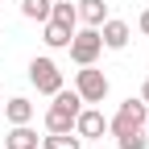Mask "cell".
<instances>
[{
    "label": "cell",
    "mask_w": 149,
    "mask_h": 149,
    "mask_svg": "<svg viewBox=\"0 0 149 149\" xmlns=\"http://www.w3.org/2000/svg\"><path fill=\"white\" fill-rule=\"evenodd\" d=\"M74 133H79L83 141H104L108 133V120L100 108H79V116H74Z\"/></svg>",
    "instance_id": "cell-5"
},
{
    "label": "cell",
    "mask_w": 149,
    "mask_h": 149,
    "mask_svg": "<svg viewBox=\"0 0 149 149\" xmlns=\"http://www.w3.org/2000/svg\"><path fill=\"white\" fill-rule=\"evenodd\" d=\"M145 133H149V120H145Z\"/></svg>",
    "instance_id": "cell-17"
},
{
    "label": "cell",
    "mask_w": 149,
    "mask_h": 149,
    "mask_svg": "<svg viewBox=\"0 0 149 149\" xmlns=\"http://www.w3.org/2000/svg\"><path fill=\"white\" fill-rule=\"evenodd\" d=\"M74 13H79L83 25L100 29V25L108 21V0H74Z\"/></svg>",
    "instance_id": "cell-7"
},
{
    "label": "cell",
    "mask_w": 149,
    "mask_h": 149,
    "mask_svg": "<svg viewBox=\"0 0 149 149\" xmlns=\"http://www.w3.org/2000/svg\"><path fill=\"white\" fill-rule=\"evenodd\" d=\"M50 17H54V21H62V25H79V13H74V4H70V0H54V4H50ZM50 17H46V21H50Z\"/></svg>",
    "instance_id": "cell-12"
},
{
    "label": "cell",
    "mask_w": 149,
    "mask_h": 149,
    "mask_svg": "<svg viewBox=\"0 0 149 149\" xmlns=\"http://www.w3.org/2000/svg\"><path fill=\"white\" fill-rule=\"evenodd\" d=\"M70 25H62V21H54V17H50V21H46V37H42V42L50 46V50H66L70 46Z\"/></svg>",
    "instance_id": "cell-9"
},
{
    "label": "cell",
    "mask_w": 149,
    "mask_h": 149,
    "mask_svg": "<svg viewBox=\"0 0 149 149\" xmlns=\"http://www.w3.org/2000/svg\"><path fill=\"white\" fill-rule=\"evenodd\" d=\"M4 149H42V137L29 124H13V133L4 137Z\"/></svg>",
    "instance_id": "cell-8"
},
{
    "label": "cell",
    "mask_w": 149,
    "mask_h": 149,
    "mask_svg": "<svg viewBox=\"0 0 149 149\" xmlns=\"http://www.w3.org/2000/svg\"><path fill=\"white\" fill-rule=\"evenodd\" d=\"M141 100H145V104H149V79H145V83H141Z\"/></svg>",
    "instance_id": "cell-16"
},
{
    "label": "cell",
    "mask_w": 149,
    "mask_h": 149,
    "mask_svg": "<svg viewBox=\"0 0 149 149\" xmlns=\"http://www.w3.org/2000/svg\"><path fill=\"white\" fill-rule=\"evenodd\" d=\"M29 83L37 87V95H54V91L62 87V70L54 58H33L29 62Z\"/></svg>",
    "instance_id": "cell-4"
},
{
    "label": "cell",
    "mask_w": 149,
    "mask_h": 149,
    "mask_svg": "<svg viewBox=\"0 0 149 149\" xmlns=\"http://www.w3.org/2000/svg\"><path fill=\"white\" fill-rule=\"evenodd\" d=\"M116 145L120 149H149V137H145V128H133V133H120Z\"/></svg>",
    "instance_id": "cell-14"
},
{
    "label": "cell",
    "mask_w": 149,
    "mask_h": 149,
    "mask_svg": "<svg viewBox=\"0 0 149 149\" xmlns=\"http://www.w3.org/2000/svg\"><path fill=\"white\" fill-rule=\"evenodd\" d=\"M42 149H83V137L74 133V128H70V133H46L42 137Z\"/></svg>",
    "instance_id": "cell-11"
},
{
    "label": "cell",
    "mask_w": 149,
    "mask_h": 149,
    "mask_svg": "<svg viewBox=\"0 0 149 149\" xmlns=\"http://www.w3.org/2000/svg\"><path fill=\"white\" fill-rule=\"evenodd\" d=\"M100 42H104V50H124L128 42H133V29H128V21H108L100 25Z\"/></svg>",
    "instance_id": "cell-6"
},
{
    "label": "cell",
    "mask_w": 149,
    "mask_h": 149,
    "mask_svg": "<svg viewBox=\"0 0 149 149\" xmlns=\"http://www.w3.org/2000/svg\"><path fill=\"white\" fill-rule=\"evenodd\" d=\"M108 87H112V83H108V74L95 70V62L74 70V91H79V100H83V104H104V100H108Z\"/></svg>",
    "instance_id": "cell-2"
},
{
    "label": "cell",
    "mask_w": 149,
    "mask_h": 149,
    "mask_svg": "<svg viewBox=\"0 0 149 149\" xmlns=\"http://www.w3.org/2000/svg\"><path fill=\"white\" fill-rule=\"evenodd\" d=\"M33 112H37V108H33L25 95H13V100L4 104V116H8V124H29V120H33Z\"/></svg>",
    "instance_id": "cell-10"
},
{
    "label": "cell",
    "mask_w": 149,
    "mask_h": 149,
    "mask_svg": "<svg viewBox=\"0 0 149 149\" xmlns=\"http://www.w3.org/2000/svg\"><path fill=\"white\" fill-rule=\"evenodd\" d=\"M79 108H83L79 91L58 87V91H54V104L46 108V133H70V128H74V116H79Z\"/></svg>",
    "instance_id": "cell-1"
},
{
    "label": "cell",
    "mask_w": 149,
    "mask_h": 149,
    "mask_svg": "<svg viewBox=\"0 0 149 149\" xmlns=\"http://www.w3.org/2000/svg\"><path fill=\"white\" fill-rule=\"evenodd\" d=\"M137 29H141V33H149V8H145V13L137 17Z\"/></svg>",
    "instance_id": "cell-15"
},
{
    "label": "cell",
    "mask_w": 149,
    "mask_h": 149,
    "mask_svg": "<svg viewBox=\"0 0 149 149\" xmlns=\"http://www.w3.org/2000/svg\"><path fill=\"white\" fill-rule=\"evenodd\" d=\"M66 50H70V58L79 62V66H91V62H95L100 54H104L100 29H91V25H87V29H74V33H70V46H66Z\"/></svg>",
    "instance_id": "cell-3"
},
{
    "label": "cell",
    "mask_w": 149,
    "mask_h": 149,
    "mask_svg": "<svg viewBox=\"0 0 149 149\" xmlns=\"http://www.w3.org/2000/svg\"><path fill=\"white\" fill-rule=\"evenodd\" d=\"M0 4H4V0H0Z\"/></svg>",
    "instance_id": "cell-18"
},
{
    "label": "cell",
    "mask_w": 149,
    "mask_h": 149,
    "mask_svg": "<svg viewBox=\"0 0 149 149\" xmlns=\"http://www.w3.org/2000/svg\"><path fill=\"white\" fill-rule=\"evenodd\" d=\"M50 4H54V0H21V17H29V21H46V17H50Z\"/></svg>",
    "instance_id": "cell-13"
},
{
    "label": "cell",
    "mask_w": 149,
    "mask_h": 149,
    "mask_svg": "<svg viewBox=\"0 0 149 149\" xmlns=\"http://www.w3.org/2000/svg\"><path fill=\"white\" fill-rule=\"evenodd\" d=\"M108 4H112V0H108Z\"/></svg>",
    "instance_id": "cell-19"
}]
</instances>
